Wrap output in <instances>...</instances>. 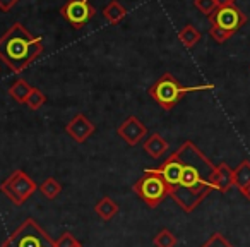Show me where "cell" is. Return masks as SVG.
<instances>
[{
  "mask_svg": "<svg viewBox=\"0 0 250 247\" xmlns=\"http://www.w3.org/2000/svg\"><path fill=\"white\" fill-rule=\"evenodd\" d=\"M214 168L216 165L192 141H185L156 170L167 182L168 196L182 211L192 213L214 191Z\"/></svg>",
  "mask_w": 250,
  "mask_h": 247,
  "instance_id": "1",
  "label": "cell"
},
{
  "mask_svg": "<svg viewBox=\"0 0 250 247\" xmlns=\"http://www.w3.org/2000/svg\"><path fill=\"white\" fill-rule=\"evenodd\" d=\"M42 42V36H33L21 22H14L0 36V59L14 74H21L43 53Z\"/></svg>",
  "mask_w": 250,
  "mask_h": 247,
  "instance_id": "2",
  "label": "cell"
},
{
  "mask_svg": "<svg viewBox=\"0 0 250 247\" xmlns=\"http://www.w3.org/2000/svg\"><path fill=\"white\" fill-rule=\"evenodd\" d=\"M214 90V84H199V86H184L178 79H175L170 72L163 74L156 83H153L147 90L149 96L160 105L163 110L170 112L185 94L195 93V91H209Z\"/></svg>",
  "mask_w": 250,
  "mask_h": 247,
  "instance_id": "3",
  "label": "cell"
},
{
  "mask_svg": "<svg viewBox=\"0 0 250 247\" xmlns=\"http://www.w3.org/2000/svg\"><path fill=\"white\" fill-rule=\"evenodd\" d=\"M2 247H55V240L35 220L28 218L2 242Z\"/></svg>",
  "mask_w": 250,
  "mask_h": 247,
  "instance_id": "4",
  "label": "cell"
},
{
  "mask_svg": "<svg viewBox=\"0 0 250 247\" xmlns=\"http://www.w3.org/2000/svg\"><path fill=\"white\" fill-rule=\"evenodd\" d=\"M132 189L149 208H158L160 202H163V199L168 196V185L156 168H149L144 172Z\"/></svg>",
  "mask_w": 250,
  "mask_h": 247,
  "instance_id": "5",
  "label": "cell"
},
{
  "mask_svg": "<svg viewBox=\"0 0 250 247\" xmlns=\"http://www.w3.org/2000/svg\"><path fill=\"white\" fill-rule=\"evenodd\" d=\"M0 191L12 204L21 206L38 191V185L26 172L16 170L0 184Z\"/></svg>",
  "mask_w": 250,
  "mask_h": 247,
  "instance_id": "6",
  "label": "cell"
},
{
  "mask_svg": "<svg viewBox=\"0 0 250 247\" xmlns=\"http://www.w3.org/2000/svg\"><path fill=\"white\" fill-rule=\"evenodd\" d=\"M96 14V9L91 0H67L60 7V16L72 26L74 29H81L91 21Z\"/></svg>",
  "mask_w": 250,
  "mask_h": 247,
  "instance_id": "7",
  "label": "cell"
},
{
  "mask_svg": "<svg viewBox=\"0 0 250 247\" xmlns=\"http://www.w3.org/2000/svg\"><path fill=\"white\" fill-rule=\"evenodd\" d=\"M209 22L214 28H219L223 31H228L231 35H235L240 28L247 24V16L243 14L242 9H238L236 5H226V7H218L211 16H208Z\"/></svg>",
  "mask_w": 250,
  "mask_h": 247,
  "instance_id": "8",
  "label": "cell"
},
{
  "mask_svg": "<svg viewBox=\"0 0 250 247\" xmlns=\"http://www.w3.org/2000/svg\"><path fill=\"white\" fill-rule=\"evenodd\" d=\"M117 134H118V137H122L129 146H136V144H139L141 141L146 137L147 129L136 115H130V117H127L120 126H118Z\"/></svg>",
  "mask_w": 250,
  "mask_h": 247,
  "instance_id": "9",
  "label": "cell"
},
{
  "mask_svg": "<svg viewBox=\"0 0 250 247\" xmlns=\"http://www.w3.org/2000/svg\"><path fill=\"white\" fill-rule=\"evenodd\" d=\"M94 131H96V126L84 113H77L65 126V133L79 144L86 143L94 134Z\"/></svg>",
  "mask_w": 250,
  "mask_h": 247,
  "instance_id": "10",
  "label": "cell"
},
{
  "mask_svg": "<svg viewBox=\"0 0 250 247\" xmlns=\"http://www.w3.org/2000/svg\"><path fill=\"white\" fill-rule=\"evenodd\" d=\"M212 185H214L216 191L219 192H228L229 189L235 185V174H233V168H229V165L219 163L214 168V175H212Z\"/></svg>",
  "mask_w": 250,
  "mask_h": 247,
  "instance_id": "11",
  "label": "cell"
},
{
  "mask_svg": "<svg viewBox=\"0 0 250 247\" xmlns=\"http://www.w3.org/2000/svg\"><path fill=\"white\" fill-rule=\"evenodd\" d=\"M143 150L147 157L154 158V160H160V158H163L165 155H167V151L170 150V144H168V141L165 139L160 133H153L144 141Z\"/></svg>",
  "mask_w": 250,
  "mask_h": 247,
  "instance_id": "12",
  "label": "cell"
},
{
  "mask_svg": "<svg viewBox=\"0 0 250 247\" xmlns=\"http://www.w3.org/2000/svg\"><path fill=\"white\" fill-rule=\"evenodd\" d=\"M103 16L110 24H118L127 18V9L118 2V0H111L110 4L104 5Z\"/></svg>",
  "mask_w": 250,
  "mask_h": 247,
  "instance_id": "13",
  "label": "cell"
},
{
  "mask_svg": "<svg viewBox=\"0 0 250 247\" xmlns=\"http://www.w3.org/2000/svg\"><path fill=\"white\" fill-rule=\"evenodd\" d=\"M94 213H96L103 222H110V220L118 213V204L113 201V199L106 196V198H101L100 201L96 202Z\"/></svg>",
  "mask_w": 250,
  "mask_h": 247,
  "instance_id": "14",
  "label": "cell"
},
{
  "mask_svg": "<svg viewBox=\"0 0 250 247\" xmlns=\"http://www.w3.org/2000/svg\"><path fill=\"white\" fill-rule=\"evenodd\" d=\"M201 38H202L201 31H199L194 24H185L184 28L178 31V40H180L182 45H184L185 48H188V50L194 48V46L201 42Z\"/></svg>",
  "mask_w": 250,
  "mask_h": 247,
  "instance_id": "15",
  "label": "cell"
},
{
  "mask_svg": "<svg viewBox=\"0 0 250 247\" xmlns=\"http://www.w3.org/2000/svg\"><path fill=\"white\" fill-rule=\"evenodd\" d=\"M33 86L24 79H18L12 83V86L9 88V94L12 96V100H16L18 103H26L29 93H31Z\"/></svg>",
  "mask_w": 250,
  "mask_h": 247,
  "instance_id": "16",
  "label": "cell"
},
{
  "mask_svg": "<svg viewBox=\"0 0 250 247\" xmlns=\"http://www.w3.org/2000/svg\"><path fill=\"white\" fill-rule=\"evenodd\" d=\"M233 174H235V185L240 189V192L250 187V160H243L233 170Z\"/></svg>",
  "mask_w": 250,
  "mask_h": 247,
  "instance_id": "17",
  "label": "cell"
},
{
  "mask_svg": "<svg viewBox=\"0 0 250 247\" xmlns=\"http://www.w3.org/2000/svg\"><path fill=\"white\" fill-rule=\"evenodd\" d=\"M40 191H42V194L45 196L46 199H55V198H59V194L62 192V184H60L57 179L48 177L40 185Z\"/></svg>",
  "mask_w": 250,
  "mask_h": 247,
  "instance_id": "18",
  "label": "cell"
},
{
  "mask_svg": "<svg viewBox=\"0 0 250 247\" xmlns=\"http://www.w3.org/2000/svg\"><path fill=\"white\" fill-rule=\"evenodd\" d=\"M177 242H178L177 235L168 228L160 230L153 239V244L156 247H175L177 246Z\"/></svg>",
  "mask_w": 250,
  "mask_h": 247,
  "instance_id": "19",
  "label": "cell"
},
{
  "mask_svg": "<svg viewBox=\"0 0 250 247\" xmlns=\"http://www.w3.org/2000/svg\"><path fill=\"white\" fill-rule=\"evenodd\" d=\"M46 103V96H45V93L43 91H40L38 88H33L31 90V93H29V96H28V100H26V107L29 108V110H40V108L43 107V105Z\"/></svg>",
  "mask_w": 250,
  "mask_h": 247,
  "instance_id": "20",
  "label": "cell"
},
{
  "mask_svg": "<svg viewBox=\"0 0 250 247\" xmlns=\"http://www.w3.org/2000/svg\"><path fill=\"white\" fill-rule=\"evenodd\" d=\"M201 247H233V244L229 242L228 239H225L223 233L216 232V233H212V235L209 237V239L206 240Z\"/></svg>",
  "mask_w": 250,
  "mask_h": 247,
  "instance_id": "21",
  "label": "cell"
},
{
  "mask_svg": "<svg viewBox=\"0 0 250 247\" xmlns=\"http://www.w3.org/2000/svg\"><path fill=\"white\" fill-rule=\"evenodd\" d=\"M194 5L199 12H202L206 16H211L218 9V2L216 0H194Z\"/></svg>",
  "mask_w": 250,
  "mask_h": 247,
  "instance_id": "22",
  "label": "cell"
},
{
  "mask_svg": "<svg viewBox=\"0 0 250 247\" xmlns=\"http://www.w3.org/2000/svg\"><path fill=\"white\" fill-rule=\"evenodd\" d=\"M77 244H79L77 239L70 232H63L62 235L55 240V247H76Z\"/></svg>",
  "mask_w": 250,
  "mask_h": 247,
  "instance_id": "23",
  "label": "cell"
},
{
  "mask_svg": "<svg viewBox=\"0 0 250 247\" xmlns=\"http://www.w3.org/2000/svg\"><path fill=\"white\" fill-rule=\"evenodd\" d=\"M209 35H211V38L214 40L216 43H225V42H228L229 38H231V33H228V31H223V29H219V28H214V26H211L209 28Z\"/></svg>",
  "mask_w": 250,
  "mask_h": 247,
  "instance_id": "24",
  "label": "cell"
},
{
  "mask_svg": "<svg viewBox=\"0 0 250 247\" xmlns=\"http://www.w3.org/2000/svg\"><path fill=\"white\" fill-rule=\"evenodd\" d=\"M21 0H0V11L2 12H9L19 4Z\"/></svg>",
  "mask_w": 250,
  "mask_h": 247,
  "instance_id": "25",
  "label": "cell"
},
{
  "mask_svg": "<svg viewBox=\"0 0 250 247\" xmlns=\"http://www.w3.org/2000/svg\"><path fill=\"white\" fill-rule=\"evenodd\" d=\"M218 7H226V5H236V0H216Z\"/></svg>",
  "mask_w": 250,
  "mask_h": 247,
  "instance_id": "26",
  "label": "cell"
},
{
  "mask_svg": "<svg viewBox=\"0 0 250 247\" xmlns=\"http://www.w3.org/2000/svg\"><path fill=\"white\" fill-rule=\"evenodd\" d=\"M242 194L245 196V198H247V199H249V201H250V187H249V189H245V191H242Z\"/></svg>",
  "mask_w": 250,
  "mask_h": 247,
  "instance_id": "27",
  "label": "cell"
},
{
  "mask_svg": "<svg viewBox=\"0 0 250 247\" xmlns=\"http://www.w3.org/2000/svg\"><path fill=\"white\" fill-rule=\"evenodd\" d=\"M76 247H84V246H83V244H77V246H76Z\"/></svg>",
  "mask_w": 250,
  "mask_h": 247,
  "instance_id": "28",
  "label": "cell"
}]
</instances>
